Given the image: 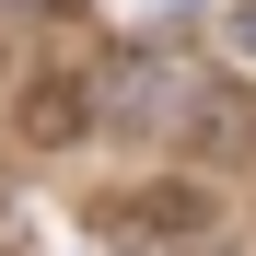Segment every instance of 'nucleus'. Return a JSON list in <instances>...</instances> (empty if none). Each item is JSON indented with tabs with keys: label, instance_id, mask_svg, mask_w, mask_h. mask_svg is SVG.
Segmentation results:
<instances>
[{
	"label": "nucleus",
	"instance_id": "obj_1",
	"mask_svg": "<svg viewBox=\"0 0 256 256\" xmlns=\"http://www.w3.org/2000/svg\"><path fill=\"white\" fill-rule=\"evenodd\" d=\"M12 116H24V140H35V152H70L82 128H94V70H24Z\"/></svg>",
	"mask_w": 256,
	"mask_h": 256
},
{
	"label": "nucleus",
	"instance_id": "obj_2",
	"mask_svg": "<svg viewBox=\"0 0 256 256\" xmlns=\"http://www.w3.org/2000/svg\"><path fill=\"white\" fill-rule=\"evenodd\" d=\"M198 222H210V198H198V186H152V198L105 210V233H198Z\"/></svg>",
	"mask_w": 256,
	"mask_h": 256
},
{
	"label": "nucleus",
	"instance_id": "obj_3",
	"mask_svg": "<svg viewBox=\"0 0 256 256\" xmlns=\"http://www.w3.org/2000/svg\"><path fill=\"white\" fill-rule=\"evenodd\" d=\"M47 12H58V0H47Z\"/></svg>",
	"mask_w": 256,
	"mask_h": 256
}]
</instances>
